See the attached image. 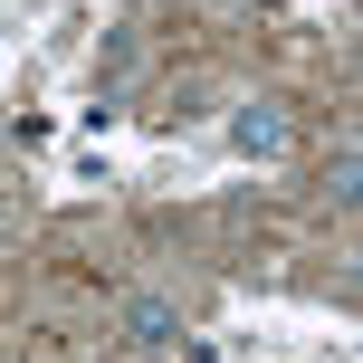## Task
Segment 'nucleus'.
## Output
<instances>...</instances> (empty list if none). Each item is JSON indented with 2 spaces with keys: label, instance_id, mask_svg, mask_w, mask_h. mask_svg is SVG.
I'll list each match as a JSON object with an SVG mask.
<instances>
[{
  "label": "nucleus",
  "instance_id": "obj_1",
  "mask_svg": "<svg viewBox=\"0 0 363 363\" xmlns=\"http://www.w3.org/2000/svg\"><path fill=\"white\" fill-rule=\"evenodd\" d=\"M230 144L239 153H287V115H277V106H239L230 115Z\"/></svg>",
  "mask_w": 363,
  "mask_h": 363
},
{
  "label": "nucleus",
  "instance_id": "obj_2",
  "mask_svg": "<svg viewBox=\"0 0 363 363\" xmlns=\"http://www.w3.org/2000/svg\"><path fill=\"white\" fill-rule=\"evenodd\" d=\"M125 335L134 345H182V315L163 306V296H125Z\"/></svg>",
  "mask_w": 363,
  "mask_h": 363
},
{
  "label": "nucleus",
  "instance_id": "obj_3",
  "mask_svg": "<svg viewBox=\"0 0 363 363\" xmlns=\"http://www.w3.org/2000/svg\"><path fill=\"white\" fill-rule=\"evenodd\" d=\"M325 191H335V211H354V191H363V163H354V144L335 153V172H325Z\"/></svg>",
  "mask_w": 363,
  "mask_h": 363
}]
</instances>
